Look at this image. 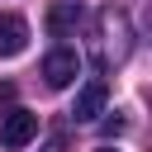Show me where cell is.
I'll use <instances>...</instances> for the list:
<instances>
[{
  "label": "cell",
  "instance_id": "6da1fadb",
  "mask_svg": "<svg viewBox=\"0 0 152 152\" xmlns=\"http://www.w3.org/2000/svg\"><path fill=\"white\" fill-rule=\"evenodd\" d=\"M33 138H38V114H28V109H10L5 124H0V142H5L10 152H19V147H28Z\"/></svg>",
  "mask_w": 152,
  "mask_h": 152
},
{
  "label": "cell",
  "instance_id": "7a4b0ae2",
  "mask_svg": "<svg viewBox=\"0 0 152 152\" xmlns=\"http://www.w3.org/2000/svg\"><path fill=\"white\" fill-rule=\"evenodd\" d=\"M76 71H81V57H76L71 48H52V52L43 57V81H48L52 90L71 86V81H76Z\"/></svg>",
  "mask_w": 152,
  "mask_h": 152
},
{
  "label": "cell",
  "instance_id": "3957f363",
  "mask_svg": "<svg viewBox=\"0 0 152 152\" xmlns=\"http://www.w3.org/2000/svg\"><path fill=\"white\" fill-rule=\"evenodd\" d=\"M104 104H109V86L95 76V81H86L81 90H76V104H71V119L76 124H90V119H100L104 114Z\"/></svg>",
  "mask_w": 152,
  "mask_h": 152
},
{
  "label": "cell",
  "instance_id": "277c9868",
  "mask_svg": "<svg viewBox=\"0 0 152 152\" xmlns=\"http://www.w3.org/2000/svg\"><path fill=\"white\" fill-rule=\"evenodd\" d=\"M28 48V24L19 14H0V57H19Z\"/></svg>",
  "mask_w": 152,
  "mask_h": 152
},
{
  "label": "cell",
  "instance_id": "5b68a950",
  "mask_svg": "<svg viewBox=\"0 0 152 152\" xmlns=\"http://www.w3.org/2000/svg\"><path fill=\"white\" fill-rule=\"evenodd\" d=\"M76 24H81V5H76V0H62V5L48 10V33H52V38H66Z\"/></svg>",
  "mask_w": 152,
  "mask_h": 152
},
{
  "label": "cell",
  "instance_id": "8992f818",
  "mask_svg": "<svg viewBox=\"0 0 152 152\" xmlns=\"http://www.w3.org/2000/svg\"><path fill=\"white\" fill-rule=\"evenodd\" d=\"M5 100H14V86H10V81L0 86V104H5Z\"/></svg>",
  "mask_w": 152,
  "mask_h": 152
},
{
  "label": "cell",
  "instance_id": "52a82bcc",
  "mask_svg": "<svg viewBox=\"0 0 152 152\" xmlns=\"http://www.w3.org/2000/svg\"><path fill=\"white\" fill-rule=\"evenodd\" d=\"M43 152H66V142H62V138H57V142H48V147H43Z\"/></svg>",
  "mask_w": 152,
  "mask_h": 152
},
{
  "label": "cell",
  "instance_id": "ba28073f",
  "mask_svg": "<svg viewBox=\"0 0 152 152\" xmlns=\"http://www.w3.org/2000/svg\"><path fill=\"white\" fill-rule=\"evenodd\" d=\"M95 152H119V147H95Z\"/></svg>",
  "mask_w": 152,
  "mask_h": 152
}]
</instances>
